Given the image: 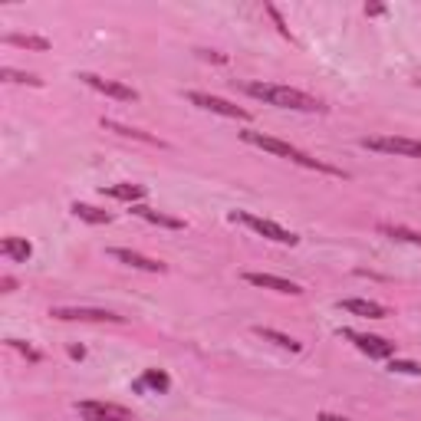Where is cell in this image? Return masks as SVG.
I'll return each instance as SVG.
<instances>
[{"label": "cell", "mask_w": 421, "mask_h": 421, "mask_svg": "<svg viewBox=\"0 0 421 421\" xmlns=\"http://www.w3.org/2000/svg\"><path fill=\"white\" fill-rule=\"evenodd\" d=\"M247 89L254 99H264L266 105H276V109H293V112H323L326 105L313 99L310 93L293 86H276V83H247Z\"/></svg>", "instance_id": "obj_1"}, {"label": "cell", "mask_w": 421, "mask_h": 421, "mask_svg": "<svg viewBox=\"0 0 421 421\" xmlns=\"http://www.w3.org/2000/svg\"><path fill=\"white\" fill-rule=\"evenodd\" d=\"M241 138L247 142V145H257V148H264V152H270V155L290 158L293 165H303V168H313V172L343 175V172H336V168H329V165H323V162H316V158H310L306 152H300V148H293V145H286V142H280V138L264 135V132H241Z\"/></svg>", "instance_id": "obj_2"}, {"label": "cell", "mask_w": 421, "mask_h": 421, "mask_svg": "<svg viewBox=\"0 0 421 421\" xmlns=\"http://www.w3.org/2000/svg\"><path fill=\"white\" fill-rule=\"evenodd\" d=\"M234 217L244 221L250 231H257L260 237H266V241H274V244H286V247H296V244H300V237L293 231H286V227H280V224H274V221H266V217H257V214H250V211H237Z\"/></svg>", "instance_id": "obj_3"}, {"label": "cell", "mask_w": 421, "mask_h": 421, "mask_svg": "<svg viewBox=\"0 0 421 421\" xmlns=\"http://www.w3.org/2000/svg\"><path fill=\"white\" fill-rule=\"evenodd\" d=\"M53 319L63 323H125V316H115L109 310H93V306H53Z\"/></svg>", "instance_id": "obj_4"}, {"label": "cell", "mask_w": 421, "mask_h": 421, "mask_svg": "<svg viewBox=\"0 0 421 421\" xmlns=\"http://www.w3.org/2000/svg\"><path fill=\"white\" fill-rule=\"evenodd\" d=\"M362 145L372 152H385V155H405V158H421V142L415 138H395V135H372L362 138Z\"/></svg>", "instance_id": "obj_5"}, {"label": "cell", "mask_w": 421, "mask_h": 421, "mask_svg": "<svg viewBox=\"0 0 421 421\" xmlns=\"http://www.w3.org/2000/svg\"><path fill=\"white\" fill-rule=\"evenodd\" d=\"M188 103H194L204 112H217V115H224V119H241V122L250 119V112H244L241 105H234V103H227V99H221V95H211V93H188Z\"/></svg>", "instance_id": "obj_6"}, {"label": "cell", "mask_w": 421, "mask_h": 421, "mask_svg": "<svg viewBox=\"0 0 421 421\" xmlns=\"http://www.w3.org/2000/svg\"><path fill=\"white\" fill-rule=\"evenodd\" d=\"M76 412L83 421H132V412L112 402H79Z\"/></svg>", "instance_id": "obj_7"}, {"label": "cell", "mask_w": 421, "mask_h": 421, "mask_svg": "<svg viewBox=\"0 0 421 421\" xmlns=\"http://www.w3.org/2000/svg\"><path fill=\"white\" fill-rule=\"evenodd\" d=\"M79 79H83L89 89H95V93L109 95V99H119V103H138V93L132 86H125V83L103 79V76H95V73H79Z\"/></svg>", "instance_id": "obj_8"}, {"label": "cell", "mask_w": 421, "mask_h": 421, "mask_svg": "<svg viewBox=\"0 0 421 421\" xmlns=\"http://www.w3.org/2000/svg\"><path fill=\"white\" fill-rule=\"evenodd\" d=\"M345 336L359 345V353L372 355V359H392L395 355V343H388L382 336H369V333H345Z\"/></svg>", "instance_id": "obj_9"}, {"label": "cell", "mask_w": 421, "mask_h": 421, "mask_svg": "<svg viewBox=\"0 0 421 421\" xmlns=\"http://www.w3.org/2000/svg\"><path fill=\"white\" fill-rule=\"evenodd\" d=\"M244 280H247L250 286H260V290H274V293H286V296H300L303 286L293 284V280H284V276H274V274H254V270H247L244 274Z\"/></svg>", "instance_id": "obj_10"}, {"label": "cell", "mask_w": 421, "mask_h": 421, "mask_svg": "<svg viewBox=\"0 0 421 421\" xmlns=\"http://www.w3.org/2000/svg\"><path fill=\"white\" fill-rule=\"evenodd\" d=\"M109 254L115 260H122L125 266H132V270H145V274H165V270H168L162 260H152V257H145V254H135V250H125V247H112Z\"/></svg>", "instance_id": "obj_11"}, {"label": "cell", "mask_w": 421, "mask_h": 421, "mask_svg": "<svg viewBox=\"0 0 421 421\" xmlns=\"http://www.w3.org/2000/svg\"><path fill=\"white\" fill-rule=\"evenodd\" d=\"M132 214L145 217L148 224H158V227H168V231H181V227H184V221L168 217V214H162V211H152V207H145V204H132Z\"/></svg>", "instance_id": "obj_12"}, {"label": "cell", "mask_w": 421, "mask_h": 421, "mask_svg": "<svg viewBox=\"0 0 421 421\" xmlns=\"http://www.w3.org/2000/svg\"><path fill=\"white\" fill-rule=\"evenodd\" d=\"M103 194H109V198H115V201H142L148 194L145 191V184H105L103 188Z\"/></svg>", "instance_id": "obj_13"}, {"label": "cell", "mask_w": 421, "mask_h": 421, "mask_svg": "<svg viewBox=\"0 0 421 421\" xmlns=\"http://www.w3.org/2000/svg\"><path fill=\"white\" fill-rule=\"evenodd\" d=\"M0 254L10 260H20V264H26L30 260V254H33V247H30V241H24V237H4V244H0Z\"/></svg>", "instance_id": "obj_14"}, {"label": "cell", "mask_w": 421, "mask_h": 421, "mask_svg": "<svg viewBox=\"0 0 421 421\" xmlns=\"http://www.w3.org/2000/svg\"><path fill=\"white\" fill-rule=\"evenodd\" d=\"M345 313H355V316H369V319H385V306H378L372 300H343Z\"/></svg>", "instance_id": "obj_15"}, {"label": "cell", "mask_w": 421, "mask_h": 421, "mask_svg": "<svg viewBox=\"0 0 421 421\" xmlns=\"http://www.w3.org/2000/svg\"><path fill=\"white\" fill-rule=\"evenodd\" d=\"M103 129L115 132V135H125V138H138V142H145V145H158V148H162V142H158L155 135H148V132H142V129H129V125H122V122L103 119Z\"/></svg>", "instance_id": "obj_16"}, {"label": "cell", "mask_w": 421, "mask_h": 421, "mask_svg": "<svg viewBox=\"0 0 421 421\" xmlns=\"http://www.w3.org/2000/svg\"><path fill=\"white\" fill-rule=\"evenodd\" d=\"M254 333L260 336V339H266V343H274V345H280V349H290V353H300L303 349V343H296L293 336H284V333H276V329H264V326H257Z\"/></svg>", "instance_id": "obj_17"}, {"label": "cell", "mask_w": 421, "mask_h": 421, "mask_svg": "<svg viewBox=\"0 0 421 421\" xmlns=\"http://www.w3.org/2000/svg\"><path fill=\"white\" fill-rule=\"evenodd\" d=\"M145 385H148V388H155V392H168V388H172V378L165 375L162 369H148L145 375L135 382V392H142Z\"/></svg>", "instance_id": "obj_18"}, {"label": "cell", "mask_w": 421, "mask_h": 421, "mask_svg": "<svg viewBox=\"0 0 421 421\" xmlns=\"http://www.w3.org/2000/svg\"><path fill=\"white\" fill-rule=\"evenodd\" d=\"M73 214L79 217V221H86V224H109L112 221V214L109 211H99V207H93V204H73Z\"/></svg>", "instance_id": "obj_19"}, {"label": "cell", "mask_w": 421, "mask_h": 421, "mask_svg": "<svg viewBox=\"0 0 421 421\" xmlns=\"http://www.w3.org/2000/svg\"><path fill=\"white\" fill-rule=\"evenodd\" d=\"M4 43H10V46H30V50H50V43H46L43 36H20V33H10V36H4Z\"/></svg>", "instance_id": "obj_20"}, {"label": "cell", "mask_w": 421, "mask_h": 421, "mask_svg": "<svg viewBox=\"0 0 421 421\" xmlns=\"http://www.w3.org/2000/svg\"><path fill=\"white\" fill-rule=\"evenodd\" d=\"M378 231L388 234V237H395V241H408V244H418V247H421V234L408 231V227H392V224H382Z\"/></svg>", "instance_id": "obj_21"}, {"label": "cell", "mask_w": 421, "mask_h": 421, "mask_svg": "<svg viewBox=\"0 0 421 421\" xmlns=\"http://www.w3.org/2000/svg\"><path fill=\"white\" fill-rule=\"evenodd\" d=\"M0 76L7 79V83H26V86H43V79H36L33 73H17V69H4Z\"/></svg>", "instance_id": "obj_22"}, {"label": "cell", "mask_w": 421, "mask_h": 421, "mask_svg": "<svg viewBox=\"0 0 421 421\" xmlns=\"http://www.w3.org/2000/svg\"><path fill=\"white\" fill-rule=\"evenodd\" d=\"M392 372H402V375H421V365L418 362H405V359H392V365H388Z\"/></svg>", "instance_id": "obj_23"}, {"label": "cell", "mask_w": 421, "mask_h": 421, "mask_svg": "<svg viewBox=\"0 0 421 421\" xmlns=\"http://www.w3.org/2000/svg\"><path fill=\"white\" fill-rule=\"evenodd\" d=\"M7 345H10V349H17V353H24L26 355V359H40V353H36V349H30V345H26V343H20V339H7Z\"/></svg>", "instance_id": "obj_24"}, {"label": "cell", "mask_w": 421, "mask_h": 421, "mask_svg": "<svg viewBox=\"0 0 421 421\" xmlns=\"http://www.w3.org/2000/svg\"><path fill=\"white\" fill-rule=\"evenodd\" d=\"M69 355H73V359H83V355H86V349H83V345H73V349H69Z\"/></svg>", "instance_id": "obj_25"}, {"label": "cell", "mask_w": 421, "mask_h": 421, "mask_svg": "<svg viewBox=\"0 0 421 421\" xmlns=\"http://www.w3.org/2000/svg\"><path fill=\"white\" fill-rule=\"evenodd\" d=\"M14 286H17V280H14V276H4V293H10Z\"/></svg>", "instance_id": "obj_26"}, {"label": "cell", "mask_w": 421, "mask_h": 421, "mask_svg": "<svg viewBox=\"0 0 421 421\" xmlns=\"http://www.w3.org/2000/svg\"><path fill=\"white\" fill-rule=\"evenodd\" d=\"M323 421H345V418H336V415H323Z\"/></svg>", "instance_id": "obj_27"}]
</instances>
